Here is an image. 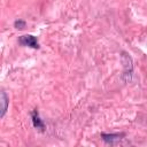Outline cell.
<instances>
[{
    "instance_id": "cell-2",
    "label": "cell",
    "mask_w": 147,
    "mask_h": 147,
    "mask_svg": "<svg viewBox=\"0 0 147 147\" xmlns=\"http://www.w3.org/2000/svg\"><path fill=\"white\" fill-rule=\"evenodd\" d=\"M125 134L124 133H101V138L106 144L115 145L116 142L121 141Z\"/></svg>"
},
{
    "instance_id": "cell-1",
    "label": "cell",
    "mask_w": 147,
    "mask_h": 147,
    "mask_svg": "<svg viewBox=\"0 0 147 147\" xmlns=\"http://www.w3.org/2000/svg\"><path fill=\"white\" fill-rule=\"evenodd\" d=\"M20 44L23 45V46H28V47L34 48V49H38L40 47L39 46V42H38V39L34 36H32V34L21 36L20 37Z\"/></svg>"
},
{
    "instance_id": "cell-5",
    "label": "cell",
    "mask_w": 147,
    "mask_h": 147,
    "mask_svg": "<svg viewBox=\"0 0 147 147\" xmlns=\"http://www.w3.org/2000/svg\"><path fill=\"white\" fill-rule=\"evenodd\" d=\"M14 26H15L16 29H18V30H23V29L25 28V22H24V21H22V20L15 21V23H14Z\"/></svg>"
},
{
    "instance_id": "cell-4",
    "label": "cell",
    "mask_w": 147,
    "mask_h": 147,
    "mask_svg": "<svg viewBox=\"0 0 147 147\" xmlns=\"http://www.w3.org/2000/svg\"><path fill=\"white\" fill-rule=\"evenodd\" d=\"M0 105H1V113H0V117L2 118L7 111V108H8V98L6 95V93L2 91L1 92V95H0Z\"/></svg>"
},
{
    "instance_id": "cell-3",
    "label": "cell",
    "mask_w": 147,
    "mask_h": 147,
    "mask_svg": "<svg viewBox=\"0 0 147 147\" xmlns=\"http://www.w3.org/2000/svg\"><path fill=\"white\" fill-rule=\"evenodd\" d=\"M31 119H32V124H33V126L36 129H39L40 131H44L45 130V124L41 121V118H40L39 113H38L37 109L32 110V113H31Z\"/></svg>"
}]
</instances>
